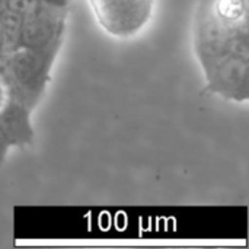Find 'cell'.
I'll use <instances>...</instances> for the list:
<instances>
[{
  "label": "cell",
  "instance_id": "cell-2",
  "mask_svg": "<svg viewBox=\"0 0 249 249\" xmlns=\"http://www.w3.org/2000/svg\"><path fill=\"white\" fill-rule=\"evenodd\" d=\"M104 28L115 38L125 39L144 29L153 16L156 0H88Z\"/></svg>",
  "mask_w": 249,
  "mask_h": 249
},
{
  "label": "cell",
  "instance_id": "cell-11",
  "mask_svg": "<svg viewBox=\"0 0 249 249\" xmlns=\"http://www.w3.org/2000/svg\"><path fill=\"white\" fill-rule=\"evenodd\" d=\"M4 3H6V0H0V7L4 6Z\"/></svg>",
  "mask_w": 249,
  "mask_h": 249
},
{
  "label": "cell",
  "instance_id": "cell-6",
  "mask_svg": "<svg viewBox=\"0 0 249 249\" xmlns=\"http://www.w3.org/2000/svg\"><path fill=\"white\" fill-rule=\"evenodd\" d=\"M0 26H1V36H3L4 55H6L20 47L22 16L1 6L0 7Z\"/></svg>",
  "mask_w": 249,
  "mask_h": 249
},
{
  "label": "cell",
  "instance_id": "cell-9",
  "mask_svg": "<svg viewBox=\"0 0 249 249\" xmlns=\"http://www.w3.org/2000/svg\"><path fill=\"white\" fill-rule=\"evenodd\" d=\"M42 3L45 4H50V6H54V7H60V9H66L69 10L70 9V4L73 0H41Z\"/></svg>",
  "mask_w": 249,
  "mask_h": 249
},
{
  "label": "cell",
  "instance_id": "cell-8",
  "mask_svg": "<svg viewBox=\"0 0 249 249\" xmlns=\"http://www.w3.org/2000/svg\"><path fill=\"white\" fill-rule=\"evenodd\" d=\"M13 99L12 90L9 88V85L6 83V80L0 76V112L9 105V102Z\"/></svg>",
  "mask_w": 249,
  "mask_h": 249
},
{
  "label": "cell",
  "instance_id": "cell-10",
  "mask_svg": "<svg viewBox=\"0 0 249 249\" xmlns=\"http://www.w3.org/2000/svg\"><path fill=\"white\" fill-rule=\"evenodd\" d=\"M4 55V45H3V36H1V26H0V57Z\"/></svg>",
  "mask_w": 249,
  "mask_h": 249
},
{
  "label": "cell",
  "instance_id": "cell-3",
  "mask_svg": "<svg viewBox=\"0 0 249 249\" xmlns=\"http://www.w3.org/2000/svg\"><path fill=\"white\" fill-rule=\"evenodd\" d=\"M69 10L42 3L22 18L20 47L34 50L61 48Z\"/></svg>",
  "mask_w": 249,
  "mask_h": 249
},
{
  "label": "cell",
  "instance_id": "cell-5",
  "mask_svg": "<svg viewBox=\"0 0 249 249\" xmlns=\"http://www.w3.org/2000/svg\"><path fill=\"white\" fill-rule=\"evenodd\" d=\"M214 16L226 26L249 29V0H210Z\"/></svg>",
  "mask_w": 249,
  "mask_h": 249
},
{
  "label": "cell",
  "instance_id": "cell-1",
  "mask_svg": "<svg viewBox=\"0 0 249 249\" xmlns=\"http://www.w3.org/2000/svg\"><path fill=\"white\" fill-rule=\"evenodd\" d=\"M60 48L34 50L19 47L0 57V76L9 85L15 99L34 111L51 80V69Z\"/></svg>",
  "mask_w": 249,
  "mask_h": 249
},
{
  "label": "cell",
  "instance_id": "cell-7",
  "mask_svg": "<svg viewBox=\"0 0 249 249\" xmlns=\"http://www.w3.org/2000/svg\"><path fill=\"white\" fill-rule=\"evenodd\" d=\"M42 4L41 0H6L4 7H7L9 10L20 15L22 18L29 15L31 12H34L36 7H39Z\"/></svg>",
  "mask_w": 249,
  "mask_h": 249
},
{
  "label": "cell",
  "instance_id": "cell-4",
  "mask_svg": "<svg viewBox=\"0 0 249 249\" xmlns=\"http://www.w3.org/2000/svg\"><path fill=\"white\" fill-rule=\"evenodd\" d=\"M31 111L18 99H12L0 112V165L13 147L29 146L34 140Z\"/></svg>",
  "mask_w": 249,
  "mask_h": 249
}]
</instances>
